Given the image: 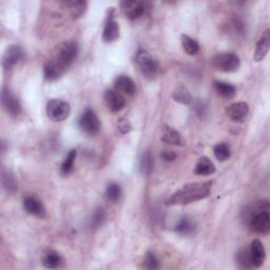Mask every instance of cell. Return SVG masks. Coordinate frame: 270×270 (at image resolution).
I'll return each instance as SVG.
<instances>
[{"instance_id":"obj_1","label":"cell","mask_w":270,"mask_h":270,"mask_svg":"<svg viewBox=\"0 0 270 270\" xmlns=\"http://www.w3.org/2000/svg\"><path fill=\"white\" fill-rule=\"evenodd\" d=\"M212 182L191 183L183 186L181 189L172 194L167 201V205H188L208 197L211 191Z\"/></svg>"},{"instance_id":"obj_2","label":"cell","mask_w":270,"mask_h":270,"mask_svg":"<svg viewBox=\"0 0 270 270\" xmlns=\"http://www.w3.org/2000/svg\"><path fill=\"white\" fill-rule=\"evenodd\" d=\"M268 202H261L257 208L250 216L249 226L251 230L257 234L266 235L270 231V214Z\"/></svg>"},{"instance_id":"obj_3","label":"cell","mask_w":270,"mask_h":270,"mask_svg":"<svg viewBox=\"0 0 270 270\" xmlns=\"http://www.w3.org/2000/svg\"><path fill=\"white\" fill-rule=\"evenodd\" d=\"M78 52L79 47L76 41H66V43L60 46L56 55V60H54V62L61 69L62 72H65L69 67L73 65V62L78 56Z\"/></svg>"},{"instance_id":"obj_4","label":"cell","mask_w":270,"mask_h":270,"mask_svg":"<svg viewBox=\"0 0 270 270\" xmlns=\"http://www.w3.org/2000/svg\"><path fill=\"white\" fill-rule=\"evenodd\" d=\"M135 60H137V64L139 65L142 74L145 78L153 80L158 76L160 66L158 61L152 58L147 51H139L137 56H135Z\"/></svg>"},{"instance_id":"obj_5","label":"cell","mask_w":270,"mask_h":270,"mask_svg":"<svg viewBox=\"0 0 270 270\" xmlns=\"http://www.w3.org/2000/svg\"><path fill=\"white\" fill-rule=\"evenodd\" d=\"M46 112L48 117L53 121H64L66 120L71 112V108L68 102L61 99H51L47 103Z\"/></svg>"},{"instance_id":"obj_6","label":"cell","mask_w":270,"mask_h":270,"mask_svg":"<svg viewBox=\"0 0 270 270\" xmlns=\"http://www.w3.org/2000/svg\"><path fill=\"white\" fill-rule=\"evenodd\" d=\"M213 66L226 73H233L241 67V60L233 53H221L212 58Z\"/></svg>"},{"instance_id":"obj_7","label":"cell","mask_w":270,"mask_h":270,"mask_svg":"<svg viewBox=\"0 0 270 270\" xmlns=\"http://www.w3.org/2000/svg\"><path fill=\"white\" fill-rule=\"evenodd\" d=\"M79 128L88 135H96L100 130V121L96 113L92 109H87L79 118Z\"/></svg>"},{"instance_id":"obj_8","label":"cell","mask_w":270,"mask_h":270,"mask_svg":"<svg viewBox=\"0 0 270 270\" xmlns=\"http://www.w3.org/2000/svg\"><path fill=\"white\" fill-rule=\"evenodd\" d=\"M2 103L6 112L13 117H17L20 115L23 111L22 105L18 98L13 94L11 90L8 88H4L2 92Z\"/></svg>"},{"instance_id":"obj_9","label":"cell","mask_w":270,"mask_h":270,"mask_svg":"<svg viewBox=\"0 0 270 270\" xmlns=\"http://www.w3.org/2000/svg\"><path fill=\"white\" fill-rule=\"evenodd\" d=\"M25 58V51L23 48L16 45L9 46L3 57V67L5 69H11L16 66L18 62Z\"/></svg>"},{"instance_id":"obj_10","label":"cell","mask_w":270,"mask_h":270,"mask_svg":"<svg viewBox=\"0 0 270 270\" xmlns=\"http://www.w3.org/2000/svg\"><path fill=\"white\" fill-rule=\"evenodd\" d=\"M120 10L122 14L130 20H135L143 16L145 13V5L135 0H124L120 3Z\"/></svg>"},{"instance_id":"obj_11","label":"cell","mask_w":270,"mask_h":270,"mask_svg":"<svg viewBox=\"0 0 270 270\" xmlns=\"http://www.w3.org/2000/svg\"><path fill=\"white\" fill-rule=\"evenodd\" d=\"M227 116L235 122H242L248 115L249 106L246 102H233L225 109Z\"/></svg>"},{"instance_id":"obj_12","label":"cell","mask_w":270,"mask_h":270,"mask_svg":"<svg viewBox=\"0 0 270 270\" xmlns=\"http://www.w3.org/2000/svg\"><path fill=\"white\" fill-rule=\"evenodd\" d=\"M249 254H250L252 267H261L264 264L266 258V251L263 243L259 240H253L251 242L250 248H249Z\"/></svg>"},{"instance_id":"obj_13","label":"cell","mask_w":270,"mask_h":270,"mask_svg":"<svg viewBox=\"0 0 270 270\" xmlns=\"http://www.w3.org/2000/svg\"><path fill=\"white\" fill-rule=\"evenodd\" d=\"M105 101L108 109L113 113L119 112L126 105L123 96L116 90H107L105 92Z\"/></svg>"},{"instance_id":"obj_14","label":"cell","mask_w":270,"mask_h":270,"mask_svg":"<svg viewBox=\"0 0 270 270\" xmlns=\"http://www.w3.org/2000/svg\"><path fill=\"white\" fill-rule=\"evenodd\" d=\"M24 209L31 215L37 217H45L46 208L44 204L41 203L35 196H27L24 200Z\"/></svg>"},{"instance_id":"obj_15","label":"cell","mask_w":270,"mask_h":270,"mask_svg":"<svg viewBox=\"0 0 270 270\" xmlns=\"http://www.w3.org/2000/svg\"><path fill=\"white\" fill-rule=\"evenodd\" d=\"M114 87H115V90L119 93H123V94H127L129 96L134 95L135 92H137L135 82L127 75L118 76L115 81H114Z\"/></svg>"},{"instance_id":"obj_16","label":"cell","mask_w":270,"mask_h":270,"mask_svg":"<svg viewBox=\"0 0 270 270\" xmlns=\"http://www.w3.org/2000/svg\"><path fill=\"white\" fill-rule=\"evenodd\" d=\"M269 47H270V30L267 29L257 40L254 53V60L262 61L268 54Z\"/></svg>"},{"instance_id":"obj_17","label":"cell","mask_w":270,"mask_h":270,"mask_svg":"<svg viewBox=\"0 0 270 270\" xmlns=\"http://www.w3.org/2000/svg\"><path fill=\"white\" fill-rule=\"evenodd\" d=\"M119 25L115 22V20L109 18L106 23L105 29H103L102 32V39L105 43H113L119 37Z\"/></svg>"},{"instance_id":"obj_18","label":"cell","mask_w":270,"mask_h":270,"mask_svg":"<svg viewBox=\"0 0 270 270\" xmlns=\"http://www.w3.org/2000/svg\"><path fill=\"white\" fill-rule=\"evenodd\" d=\"M162 141L170 145H175V146H184L185 145V141L182 134L178 130H175L169 126H166L164 128Z\"/></svg>"},{"instance_id":"obj_19","label":"cell","mask_w":270,"mask_h":270,"mask_svg":"<svg viewBox=\"0 0 270 270\" xmlns=\"http://www.w3.org/2000/svg\"><path fill=\"white\" fill-rule=\"evenodd\" d=\"M214 172H215V166L211 162V160L207 157L201 158L199 160V162H197L195 168H194V173L196 175L207 176V175L213 174Z\"/></svg>"},{"instance_id":"obj_20","label":"cell","mask_w":270,"mask_h":270,"mask_svg":"<svg viewBox=\"0 0 270 270\" xmlns=\"http://www.w3.org/2000/svg\"><path fill=\"white\" fill-rule=\"evenodd\" d=\"M41 263H43V265L46 268L54 269L61 264V256L55 250L49 249V250H46L43 253V256H41Z\"/></svg>"},{"instance_id":"obj_21","label":"cell","mask_w":270,"mask_h":270,"mask_svg":"<svg viewBox=\"0 0 270 270\" xmlns=\"http://www.w3.org/2000/svg\"><path fill=\"white\" fill-rule=\"evenodd\" d=\"M214 88L215 91L219 93V95L224 98H231L236 94V88L233 85L229 84V82L215 80Z\"/></svg>"},{"instance_id":"obj_22","label":"cell","mask_w":270,"mask_h":270,"mask_svg":"<svg viewBox=\"0 0 270 270\" xmlns=\"http://www.w3.org/2000/svg\"><path fill=\"white\" fill-rule=\"evenodd\" d=\"M62 74H64V72L61 71V69L55 64L54 61L48 62V64H46L44 67L45 78L49 81L57 80L58 78L61 77Z\"/></svg>"},{"instance_id":"obj_23","label":"cell","mask_w":270,"mask_h":270,"mask_svg":"<svg viewBox=\"0 0 270 270\" xmlns=\"http://www.w3.org/2000/svg\"><path fill=\"white\" fill-rule=\"evenodd\" d=\"M65 6L69 9L71 15L74 18H80L87 11L88 4L86 2H67Z\"/></svg>"},{"instance_id":"obj_24","label":"cell","mask_w":270,"mask_h":270,"mask_svg":"<svg viewBox=\"0 0 270 270\" xmlns=\"http://www.w3.org/2000/svg\"><path fill=\"white\" fill-rule=\"evenodd\" d=\"M182 46L184 51L186 52L188 55H196L200 52V45L197 41L189 36L183 35L182 36Z\"/></svg>"},{"instance_id":"obj_25","label":"cell","mask_w":270,"mask_h":270,"mask_svg":"<svg viewBox=\"0 0 270 270\" xmlns=\"http://www.w3.org/2000/svg\"><path fill=\"white\" fill-rule=\"evenodd\" d=\"M213 153H214V157L216 158L217 161L225 162V161H227L228 159L230 158L231 150H230V147H229V145H228V144L220 143V144H217L214 146Z\"/></svg>"},{"instance_id":"obj_26","label":"cell","mask_w":270,"mask_h":270,"mask_svg":"<svg viewBox=\"0 0 270 270\" xmlns=\"http://www.w3.org/2000/svg\"><path fill=\"white\" fill-rule=\"evenodd\" d=\"M173 99L180 103H183V105H189L192 101V96L188 89L183 86H180L173 92Z\"/></svg>"},{"instance_id":"obj_27","label":"cell","mask_w":270,"mask_h":270,"mask_svg":"<svg viewBox=\"0 0 270 270\" xmlns=\"http://www.w3.org/2000/svg\"><path fill=\"white\" fill-rule=\"evenodd\" d=\"M195 226L192 223V221L188 217H183V219L175 226V231L183 234V235H189L194 232Z\"/></svg>"},{"instance_id":"obj_28","label":"cell","mask_w":270,"mask_h":270,"mask_svg":"<svg viewBox=\"0 0 270 270\" xmlns=\"http://www.w3.org/2000/svg\"><path fill=\"white\" fill-rule=\"evenodd\" d=\"M76 150H71L66 157L64 163L61 165V173L68 175L72 172L74 168V163L76 160Z\"/></svg>"},{"instance_id":"obj_29","label":"cell","mask_w":270,"mask_h":270,"mask_svg":"<svg viewBox=\"0 0 270 270\" xmlns=\"http://www.w3.org/2000/svg\"><path fill=\"white\" fill-rule=\"evenodd\" d=\"M106 195H107L109 201H111L113 203L118 202L120 199V196H121L120 186L117 183H110L107 187Z\"/></svg>"},{"instance_id":"obj_30","label":"cell","mask_w":270,"mask_h":270,"mask_svg":"<svg viewBox=\"0 0 270 270\" xmlns=\"http://www.w3.org/2000/svg\"><path fill=\"white\" fill-rule=\"evenodd\" d=\"M153 169V158L149 151L145 152L140 162V170L144 174H149Z\"/></svg>"},{"instance_id":"obj_31","label":"cell","mask_w":270,"mask_h":270,"mask_svg":"<svg viewBox=\"0 0 270 270\" xmlns=\"http://www.w3.org/2000/svg\"><path fill=\"white\" fill-rule=\"evenodd\" d=\"M236 261L241 268H251L252 264L250 254H249V249H242L241 251H238L236 255Z\"/></svg>"},{"instance_id":"obj_32","label":"cell","mask_w":270,"mask_h":270,"mask_svg":"<svg viewBox=\"0 0 270 270\" xmlns=\"http://www.w3.org/2000/svg\"><path fill=\"white\" fill-rule=\"evenodd\" d=\"M3 184L9 192H13L17 189V182L15 176L9 171L3 173Z\"/></svg>"},{"instance_id":"obj_33","label":"cell","mask_w":270,"mask_h":270,"mask_svg":"<svg viewBox=\"0 0 270 270\" xmlns=\"http://www.w3.org/2000/svg\"><path fill=\"white\" fill-rule=\"evenodd\" d=\"M106 220V212L102 208H98L94 211L92 216V226L93 227H99L100 225H102V223L105 222Z\"/></svg>"},{"instance_id":"obj_34","label":"cell","mask_w":270,"mask_h":270,"mask_svg":"<svg viewBox=\"0 0 270 270\" xmlns=\"http://www.w3.org/2000/svg\"><path fill=\"white\" fill-rule=\"evenodd\" d=\"M145 267L148 269H158L160 268L159 259L153 252H148L145 257Z\"/></svg>"},{"instance_id":"obj_35","label":"cell","mask_w":270,"mask_h":270,"mask_svg":"<svg viewBox=\"0 0 270 270\" xmlns=\"http://www.w3.org/2000/svg\"><path fill=\"white\" fill-rule=\"evenodd\" d=\"M117 126H118L119 131L123 134L130 132V130H131V123L129 122V120L127 118L121 117L117 122Z\"/></svg>"},{"instance_id":"obj_36","label":"cell","mask_w":270,"mask_h":270,"mask_svg":"<svg viewBox=\"0 0 270 270\" xmlns=\"http://www.w3.org/2000/svg\"><path fill=\"white\" fill-rule=\"evenodd\" d=\"M162 159L165 161V162H174L176 160V158H178V155H176V153L172 150H164L161 154Z\"/></svg>"}]
</instances>
